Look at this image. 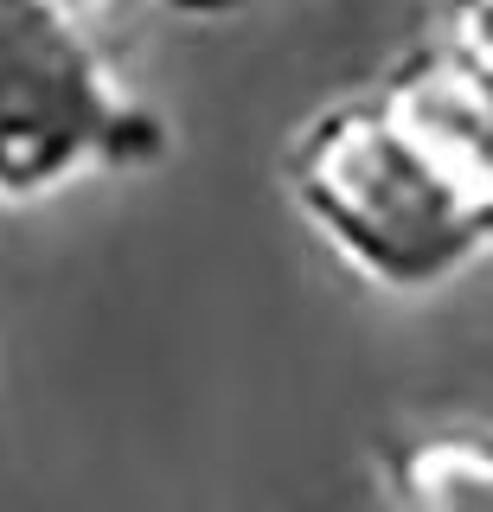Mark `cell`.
<instances>
[{"instance_id":"6da1fadb","label":"cell","mask_w":493,"mask_h":512,"mask_svg":"<svg viewBox=\"0 0 493 512\" xmlns=\"http://www.w3.org/2000/svg\"><path fill=\"white\" fill-rule=\"evenodd\" d=\"M314 212L372 276L436 282L481 231V186L410 122L346 116L314 154Z\"/></svg>"},{"instance_id":"7a4b0ae2","label":"cell","mask_w":493,"mask_h":512,"mask_svg":"<svg viewBox=\"0 0 493 512\" xmlns=\"http://www.w3.org/2000/svg\"><path fill=\"white\" fill-rule=\"evenodd\" d=\"M103 84L52 13H0V186H39L90 154Z\"/></svg>"}]
</instances>
